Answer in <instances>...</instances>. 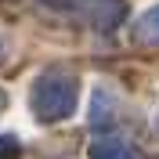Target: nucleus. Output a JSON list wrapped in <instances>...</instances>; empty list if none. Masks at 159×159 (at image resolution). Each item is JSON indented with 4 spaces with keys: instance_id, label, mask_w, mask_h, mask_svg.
Here are the masks:
<instances>
[{
    "instance_id": "nucleus-1",
    "label": "nucleus",
    "mask_w": 159,
    "mask_h": 159,
    "mask_svg": "<svg viewBox=\"0 0 159 159\" xmlns=\"http://www.w3.org/2000/svg\"><path fill=\"white\" fill-rule=\"evenodd\" d=\"M76 98H80V80L72 72L47 69L33 87V112L40 123H58L76 109Z\"/></svg>"
},
{
    "instance_id": "nucleus-2",
    "label": "nucleus",
    "mask_w": 159,
    "mask_h": 159,
    "mask_svg": "<svg viewBox=\"0 0 159 159\" xmlns=\"http://www.w3.org/2000/svg\"><path fill=\"white\" fill-rule=\"evenodd\" d=\"M76 7L94 29H116L119 22H123V15H127V4L123 0H80Z\"/></svg>"
},
{
    "instance_id": "nucleus-3",
    "label": "nucleus",
    "mask_w": 159,
    "mask_h": 159,
    "mask_svg": "<svg viewBox=\"0 0 159 159\" xmlns=\"http://www.w3.org/2000/svg\"><path fill=\"white\" fill-rule=\"evenodd\" d=\"M90 159H141V152L130 145V141L119 138H101L90 145Z\"/></svg>"
},
{
    "instance_id": "nucleus-4",
    "label": "nucleus",
    "mask_w": 159,
    "mask_h": 159,
    "mask_svg": "<svg viewBox=\"0 0 159 159\" xmlns=\"http://www.w3.org/2000/svg\"><path fill=\"white\" fill-rule=\"evenodd\" d=\"M134 43H141V47H159V7H152V11L141 15V22L134 25Z\"/></svg>"
},
{
    "instance_id": "nucleus-5",
    "label": "nucleus",
    "mask_w": 159,
    "mask_h": 159,
    "mask_svg": "<svg viewBox=\"0 0 159 159\" xmlns=\"http://www.w3.org/2000/svg\"><path fill=\"white\" fill-rule=\"evenodd\" d=\"M0 159H18V141L15 138H0Z\"/></svg>"
},
{
    "instance_id": "nucleus-6",
    "label": "nucleus",
    "mask_w": 159,
    "mask_h": 159,
    "mask_svg": "<svg viewBox=\"0 0 159 159\" xmlns=\"http://www.w3.org/2000/svg\"><path fill=\"white\" fill-rule=\"evenodd\" d=\"M4 101H7V98H4V90H0V112H4Z\"/></svg>"
}]
</instances>
